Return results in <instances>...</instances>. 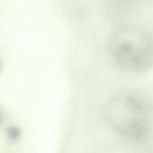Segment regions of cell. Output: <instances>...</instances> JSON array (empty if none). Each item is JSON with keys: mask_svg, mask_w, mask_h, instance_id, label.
<instances>
[{"mask_svg": "<svg viewBox=\"0 0 153 153\" xmlns=\"http://www.w3.org/2000/svg\"><path fill=\"white\" fill-rule=\"evenodd\" d=\"M140 0H111V10L114 16H125L138 9Z\"/></svg>", "mask_w": 153, "mask_h": 153, "instance_id": "obj_3", "label": "cell"}, {"mask_svg": "<svg viewBox=\"0 0 153 153\" xmlns=\"http://www.w3.org/2000/svg\"><path fill=\"white\" fill-rule=\"evenodd\" d=\"M103 119L116 134L128 140H142L152 126L153 108L146 99L133 92L112 97L105 105Z\"/></svg>", "mask_w": 153, "mask_h": 153, "instance_id": "obj_1", "label": "cell"}, {"mask_svg": "<svg viewBox=\"0 0 153 153\" xmlns=\"http://www.w3.org/2000/svg\"><path fill=\"white\" fill-rule=\"evenodd\" d=\"M7 137H9L10 140L12 141H16V140H19V138L20 137L21 132L19 128L16 126H10L7 128Z\"/></svg>", "mask_w": 153, "mask_h": 153, "instance_id": "obj_4", "label": "cell"}, {"mask_svg": "<svg viewBox=\"0 0 153 153\" xmlns=\"http://www.w3.org/2000/svg\"><path fill=\"white\" fill-rule=\"evenodd\" d=\"M108 49L112 62L128 73H142L153 66V39L140 27L123 25L109 37Z\"/></svg>", "mask_w": 153, "mask_h": 153, "instance_id": "obj_2", "label": "cell"}]
</instances>
